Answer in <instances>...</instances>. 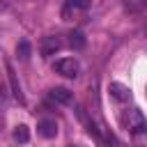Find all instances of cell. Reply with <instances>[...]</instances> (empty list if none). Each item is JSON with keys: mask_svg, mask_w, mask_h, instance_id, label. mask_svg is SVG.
I'll return each mask as SVG.
<instances>
[{"mask_svg": "<svg viewBox=\"0 0 147 147\" xmlns=\"http://www.w3.org/2000/svg\"><path fill=\"white\" fill-rule=\"evenodd\" d=\"M122 124H124V129L129 131V133H140V131H147V119L142 117V113L138 110V108H129V110H124V115H122Z\"/></svg>", "mask_w": 147, "mask_h": 147, "instance_id": "obj_1", "label": "cell"}, {"mask_svg": "<svg viewBox=\"0 0 147 147\" xmlns=\"http://www.w3.org/2000/svg\"><path fill=\"white\" fill-rule=\"evenodd\" d=\"M53 69H55L60 76H64V78H76L78 71H80V64H78L76 57H62V60H57V62L53 64Z\"/></svg>", "mask_w": 147, "mask_h": 147, "instance_id": "obj_2", "label": "cell"}, {"mask_svg": "<svg viewBox=\"0 0 147 147\" xmlns=\"http://www.w3.org/2000/svg\"><path fill=\"white\" fill-rule=\"evenodd\" d=\"M90 5H92V0H64L62 18H71V16H76L78 11H87Z\"/></svg>", "mask_w": 147, "mask_h": 147, "instance_id": "obj_3", "label": "cell"}, {"mask_svg": "<svg viewBox=\"0 0 147 147\" xmlns=\"http://www.w3.org/2000/svg\"><path fill=\"white\" fill-rule=\"evenodd\" d=\"M60 48H62V41H60L57 37H44V39H41V44H39V53H41L44 57L55 55Z\"/></svg>", "mask_w": 147, "mask_h": 147, "instance_id": "obj_4", "label": "cell"}, {"mask_svg": "<svg viewBox=\"0 0 147 147\" xmlns=\"http://www.w3.org/2000/svg\"><path fill=\"white\" fill-rule=\"evenodd\" d=\"M5 69H7V80H9V85H11V92H14L16 101H18V103H23L25 99H23V92H21V83L16 80V74H14L11 64H9V60H5Z\"/></svg>", "mask_w": 147, "mask_h": 147, "instance_id": "obj_5", "label": "cell"}, {"mask_svg": "<svg viewBox=\"0 0 147 147\" xmlns=\"http://www.w3.org/2000/svg\"><path fill=\"white\" fill-rule=\"evenodd\" d=\"M108 92H110V96H113L115 101H129V99H131L129 87L122 85V83H110V85H108Z\"/></svg>", "mask_w": 147, "mask_h": 147, "instance_id": "obj_6", "label": "cell"}, {"mask_svg": "<svg viewBox=\"0 0 147 147\" xmlns=\"http://www.w3.org/2000/svg\"><path fill=\"white\" fill-rule=\"evenodd\" d=\"M51 99L55 101V103H62V106H69L71 101H74V94L67 90V87H53L51 90Z\"/></svg>", "mask_w": 147, "mask_h": 147, "instance_id": "obj_7", "label": "cell"}, {"mask_svg": "<svg viewBox=\"0 0 147 147\" xmlns=\"http://www.w3.org/2000/svg\"><path fill=\"white\" fill-rule=\"evenodd\" d=\"M37 131H39V136H44V138H55L57 124H55V119H41V122L37 124Z\"/></svg>", "mask_w": 147, "mask_h": 147, "instance_id": "obj_8", "label": "cell"}, {"mask_svg": "<svg viewBox=\"0 0 147 147\" xmlns=\"http://www.w3.org/2000/svg\"><path fill=\"white\" fill-rule=\"evenodd\" d=\"M69 46H71L74 51H80V48H85V34H83L80 30H74V32H69Z\"/></svg>", "mask_w": 147, "mask_h": 147, "instance_id": "obj_9", "label": "cell"}, {"mask_svg": "<svg viewBox=\"0 0 147 147\" xmlns=\"http://www.w3.org/2000/svg\"><path fill=\"white\" fill-rule=\"evenodd\" d=\"M124 9L129 14H140V11L147 9V0H126L124 2Z\"/></svg>", "mask_w": 147, "mask_h": 147, "instance_id": "obj_10", "label": "cell"}, {"mask_svg": "<svg viewBox=\"0 0 147 147\" xmlns=\"http://www.w3.org/2000/svg\"><path fill=\"white\" fill-rule=\"evenodd\" d=\"M14 138H16L18 142H28V140H30V129H28L25 124H18V126L14 129Z\"/></svg>", "mask_w": 147, "mask_h": 147, "instance_id": "obj_11", "label": "cell"}, {"mask_svg": "<svg viewBox=\"0 0 147 147\" xmlns=\"http://www.w3.org/2000/svg\"><path fill=\"white\" fill-rule=\"evenodd\" d=\"M16 53H18L21 60H28V57H30V41H28V39H21L18 46H16Z\"/></svg>", "mask_w": 147, "mask_h": 147, "instance_id": "obj_12", "label": "cell"}, {"mask_svg": "<svg viewBox=\"0 0 147 147\" xmlns=\"http://www.w3.org/2000/svg\"><path fill=\"white\" fill-rule=\"evenodd\" d=\"M67 147H78V145H67Z\"/></svg>", "mask_w": 147, "mask_h": 147, "instance_id": "obj_13", "label": "cell"}]
</instances>
